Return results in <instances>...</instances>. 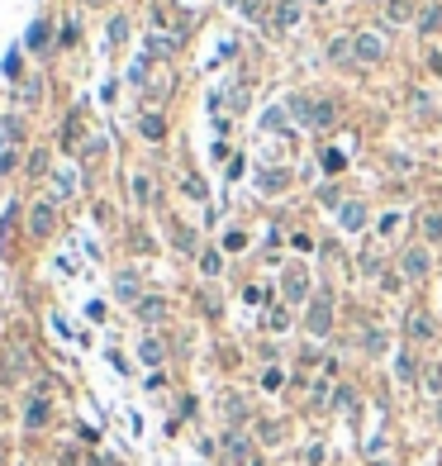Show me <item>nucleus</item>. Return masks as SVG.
I'll list each match as a JSON object with an SVG mask.
<instances>
[{
    "instance_id": "obj_4",
    "label": "nucleus",
    "mask_w": 442,
    "mask_h": 466,
    "mask_svg": "<svg viewBox=\"0 0 442 466\" xmlns=\"http://www.w3.org/2000/svg\"><path fill=\"white\" fill-rule=\"evenodd\" d=\"M224 462L229 466H257L252 462V442L243 433H224Z\"/></svg>"
},
{
    "instance_id": "obj_1",
    "label": "nucleus",
    "mask_w": 442,
    "mask_h": 466,
    "mask_svg": "<svg viewBox=\"0 0 442 466\" xmlns=\"http://www.w3.org/2000/svg\"><path fill=\"white\" fill-rule=\"evenodd\" d=\"M290 114L305 119L310 129H333V124H338V105H333V100H305V95H290Z\"/></svg>"
},
{
    "instance_id": "obj_12",
    "label": "nucleus",
    "mask_w": 442,
    "mask_h": 466,
    "mask_svg": "<svg viewBox=\"0 0 442 466\" xmlns=\"http://www.w3.org/2000/svg\"><path fill=\"white\" fill-rule=\"evenodd\" d=\"M409 338H414V343H423V338H433V319H428L423 309H414V314H409Z\"/></svg>"
},
{
    "instance_id": "obj_10",
    "label": "nucleus",
    "mask_w": 442,
    "mask_h": 466,
    "mask_svg": "<svg viewBox=\"0 0 442 466\" xmlns=\"http://www.w3.org/2000/svg\"><path fill=\"white\" fill-rule=\"evenodd\" d=\"M15 228H20V205H5V215H0V247H5V252H10Z\"/></svg>"
},
{
    "instance_id": "obj_19",
    "label": "nucleus",
    "mask_w": 442,
    "mask_h": 466,
    "mask_svg": "<svg viewBox=\"0 0 442 466\" xmlns=\"http://www.w3.org/2000/svg\"><path fill=\"white\" fill-rule=\"evenodd\" d=\"M24 424L29 428H43V424H48V400H33V405L24 410Z\"/></svg>"
},
{
    "instance_id": "obj_34",
    "label": "nucleus",
    "mask_w": 442,
    "mask_h": 466,
    "mask_svg": "<svg viewBox=\"0 0 442 466\" xmlns=\"http://www.w3.org/2000/svg\"><path fill=\"white\" fill-rule=\"evenodd\" d=\"M261 385H266V390H281V385H286V376H281V371H266V376H261Z\"/></svg>"
},
{
    "instance_id": "obj_22",
    "label": "nucleus",
    "mask_w": 442,
    "mask_h": 466,
    "mask_svg": "<svg viewBox=\"0 0 442 466\" xmlns=\"http://www.w3.org/2000/svg\"><path fill=\"white\" fill-rule=\"evenodd\" d=\"M286 181H290L286 171H266V176H261L257 186H261V191H266V195H271V191H286Z\"/></svg>"
},
{
    "instance_id": "obj_29",
    "label": "nucleus",
    "mask_w": 442,
    "mask_h": 466,
    "mask_svg": "<svg viewBox=\"0 0 442 466\" xmlns=\"http://www.w3.org/2000/svg\"><path fill=\"white\" fill-rule=\"evenodd\" d=\"M119 295L138 304V286H133V276H119Z\"/></svg>"
},
{
    "instance_id": "obj_38",
    "label": "nucleus",
    "mask_w": 442,
    "mask_h": 466,
    "mask_svg": "<svg viewBox=\"0 0 442 466\" xmlns=\"http://www.w3.org/2000/svg\"><path fill=\"white\" fill-rule=\"evenodd\" d=\"M176 243H181L185 252H190V247H195V233H190V228H176Z\"/></svg>"
},
{
    "instance_id": "obj_25",
    "label": "nucleus",
    "mask_w": 442,
    "mask_h": 466,
    "mask_svg": "<svg viewBox=\"0 0 442 466\" xmlns=\"http://www.w3.org/2000/svg\"><path fill=\"white\" fill-rule=\"evenodd\" d=\"M133 195H138V200H153V176L138 171V176H133Z\"/></svg>"
},
{
    "instance_id": "obj_39",
    "label": "nucleus",
    "mask_w": 442,
    "mask_h": 466,
    "mask_svg": "<svg viewBox=\"0 0 442 466\" xmlns=\"http://www.w3.org/2000/svg\"><path fill=\"white\" fill-rule=\"evenodd\" d=\"M91 5H105V0H91Z\"/></svg>"
},
{
    "instance_id": "obj_6",
    "label": "nucleus",
    "mask_w": 442,
    "mask_h": 466,
    "mask_svg": "<svg viewBox=\"0 0 442 466\" xmlns=\"http://www.w3.org/2000/svg\"><path fill=\"white\" fill-rule=\"evenodd\" d=\"M399 272L409 276V281H423V276H428V252H423V247H409L404 262H399Z\"/></svg>"
},
{
    "instance_id": "obj_20",
    "label": "nucleus",
    "mask_w": 442,
    "mask_h": 466,
    "mask_svg": "<svg viewBox=\"0 0 442 466\" xmlns=\"http://www.w3.org/2000/svg\"><path fill=\"white\" fill-rule=\"evenodd\" d=\"M20 376H24V352L10 348V357H5V381H20Z\"/></svg>"
},
{
    "instance_id": "obj_26",
    "label": "nucleus",
    "mask_w": 442,
    "mask_h": 466,
    "mask_svg": "<svg viewBox=\"0 0 442 466\" xmlns=\"http://www.w3.org/2000/svg\"><path fill=\"white\" fill-rule=\"evenodd\" d=\"M224 247H229V252H243V247H247V233H243V228H234V233L224 238Z\"/></svg>"
},
{
    "instance_id": "obj_23",
    "label": "nucleus",
    "mask_w": 442,
    "mask_h": 466,
    "mask_svg": "<svg viewBox=\"0 0 442 466\" xmlns=\"http://www.w3.org/2000/svg\"><path fill=\"white\" fill-rule=\"evenodd\" d=\"M24 171H29V176H43V171H48V153H43V148H38V153H29Z\"/></svg>"
},
{
    "instance_id": "obj_40",
    "label": "nucleus",
    "mask_w": 442,
    "mask_h": 466,
    "mask_svg": "<svg viewBox=\"0 0 442 466\" xmlns=\"http://www.w3.org/2000/svg\"><path fill=\"white\" fill-rule=\"evenodd\" d=\"M314 5H323V0H314Z\"/></svg>"
},
{
    "instance_id": "obj_9",
    "label": "nucleus",
    "mask_w": 442,
    "mask_h": 466,
    "mask_svg": "<svg viewBox=\"0 0 442 466\" xmlns=\"http://www.w3.org/2000/svg\"><path fill=\"white\" fill-rule=\"evenodd\" d=\"M138 309V319L143 324H157V319H167V300H157V295H143V300L133 304Z\"/></svg>"
},
{
    "instance_id": "obj_17",
    "label": "nucleus",
    "mask_w": 442,
    "mask_h": 466,
    "mask_svg": "<svg viewBox=\"0 0 442 466\" xmlns=\"http://www.w3.org/2000/svg\"><path fill=\"white\" fill-rule=\"evenodd\" d=\"M423 238H428V243H442V210H428V215H423Z\"/></svg>"
},
{
    "instance_id": "obj_35",
    "label": "nucleus",
    "mask_w": 442,
    "mask_h": 466,
    "mask_svg": "<svg viewBox=\"0 0 442 466\" xmlns=\"http://www.w3.org/2000/svg\"><path fill=\"white\" fill-rule=\"evenodd\" d=\"M257 433H261V442H281V428H276V424H261Z\"/></svg>"
},
{
    "instance_id": "obj_31",
    "label": "nucleus",
    "mask_w": 442,
    "mask_h": 466,
    "mask_svg": "<svg viewBox=\"0 0 442 466\" xmlns=\"http://www.w3.org/2000/svg\"><path fill=\"white\" fill-rule=\"evenodd\" d=\"M261 124H266V129H286V110H266Z\"/></svg>"
},
{
    "instance_id": "obj_8",
    "label": "nucleus",
    "mask_w": 442,
    "mask_h": 466,
    "mask_svg": "<svg viewBox=\"0 0 442 466\" xmlns=\"http://www.w3.org/2000/svg\"><path fill=\"white\" fill-rule=\"evenodd\" d=\"M310 295V276H305V267H290L286 272V300H305Z\"/></svg>"
},
{
    "instance_id": "obj_7",
    "label": "nucleus",
    "mask_w": 442,
    "mask_h": 466,
    "mask_svg": "<svg viewBox=\"0 0 442 466\" xmlns=\"http://www.w3.org/2000/svg\"><path fill=\"white\" fill-rule=\"evenodd\" d=\"M338 224L347 228V233H357V228H366V205H357V200H347L338 210Z\"/></svg>"
},
{
    "instance_id": "obj_21",
    "label": "nucleus",
    "mask_w": 442,
    "mask_h": 466,
    "mask_svg": "<svg viewBox=\"0 0 442 466\" xmlns=\"http://www.w3.org/2000/svg\"><path fill=\"white\" fill-rule=\"evenodd\" d=\"M138 357H143L148 366H157V362H162V343H157V338H143V343H138Z\"/></svg>"
},
{
    "instance_id": "obj_2",
    "label": "nucleus",
    "mask_w": 442,
    "mask_h": 466,
    "mask_svg": "<svg viewBox=\"0 0 442 466\" xmlns=\"http://www.w3.org/2000/svg\"><path fill=\"white\" fill-rule=\"evenodd\" d=\"M305 329H310V338H323V333L333 329V295L328 290H319L310 300V314H305Z\"/></svg>"
},
{
    "instance_id": "obj_36",
    "label": "nucleus",
    "mask_w": 442,
    "mask_h": 466,
    "mask_svg": "<svg viewBox=\"0 0 442 466\" xmlns=\"http://www.w3.org/2000/svg\"><path fill=\"white\" fill-rule=\"evenodd\" d=\"M381 348H386V338H381V333L371 329V333H366V352H381Z\"/></svg>"
},
{
    "instance_id": "obj_14",
    "label": "nucleus",
    "mask_w": 442,
    "mask_h": 466,
    "mask_svg": "<svg viewBox=\"0 0 442 466\" xmlns=\"http://www.w3.org/2000/svg\"><path fill=\"white\" fill-rule=\"evenodd\" d=\"M395 376L404 385H414V376H418V366H414V352H399L395 357Z\"/></svg>"
},
{
    "instance_id": "obj_32",
    "label": "nucleus",
    "mask_w": 442,
    "mask_h": 466,
    "mask_svg": "<svg viewBox=\"0 0 442 466\" xmlns=\"http://www.w3.org/2000/svg\"><path fill=\"white\" fill-rule=\"evenodd\" d=\"M399 224H404V219H399V215H395V210H390V215H386V219H381V233H386V238H390V233H395V228H399Z\"/></svg>"
},
{
    "instance_id": "obj_28",
    "label": "nucleus",
    "mask_w": 442,
    "mask_h": 466,
    "mask_svg": "<svg viewBox=\"0 0 442 466\" xmlns=\"http://www.w3.org/2000/svg\"><path fill=\"white\" fill-rule=\"evenodd\" d=\"M124 38H129V20H114L109 24V43H124Z\"/></svg>"
},
{
    "instance_id": "obj_24",
    "label": "nucleus",
    "mask_w": 442,
    "mask_h": 466,
    "mask_svg": "<svg viewBox=\"0 0 442 466\" xmlns=\"http://www.w3.org/2000/svg\"><path fill=\"white\" fill-rule=\"evenodd\" d=\"M418 24L423 29H442V5H428V10L418 15Z\"/></svg>"
},
{
    "instance_id": "obj_11",
    "label": "nucleus",
    "mask_w": 442,
    "mask_h": 466,
    "mask_svg": "<svg viewBox=\"0 0 442 466\" xmlns=\"http://www.w3.org/2000/svg\"><path fill=\"white\" fill-rule=\"evenodd\" d=\"M138 134L148 138V143H162V138H167V124H162L157 114H143V119H138Z\"/></svg>"
},
{
    "instance_id": "obj_3",
    "label": "nucleus",
    "mask_w": 442,
    "mask_h": 466,
    "mask_svg": "<svg viewBox=\"0 0 442 466\" xmlns=\"http://www.w3.org/2000/svg\"><path fill=\"white\" fill-rule=\"evenodd\" d=\"M52 228H57V210H52V200L29 205V233H33V238H48Z\"/></svg>"
},
{
    "instance_id": "obj_18",
    "label": "nucleus",
    "mask_w": 442,
    "mask_h": 466,
    "mask_svg": "<svg viewBox=\"0 0 442 466\" xmlns=\"http://www.w3.org/2000/svg\"><path fill=\"white\" fill-rule=\"evenodd\" d=\"M48 38H52V29H48V20H38V24L29 29V48H33V53H43V48H48Z\"/></svg>"
},
{
    "instance_id": "obj_15",
    "label": "nucleus",
    "mask_w": 442,
    "mask_h": 466,
    "mask_svg": "<svg viewBox=\"0 0 442 466\" xmlns=\"http://www.w3.org/2000/svg\"><path fill=\"white\" fill-rule=\"evenodd\" d=\"M276 24H281V29L300 24V5H295V0H281V5H276Z\"/></svg>"
},
{
    "instance_id": "obj_5",
    "label": "nucleus",
    "mask_w": 442,
    "mask_h": 466,
    "mask_svg": "<svg viewBox=\"0 0 442 466\" xmlns=\"http://www.w3.org/2000/svg\"><path fill=\"white\" fill-rule=\"evenodd\" d=\"M352 53L362 57V62H381V57H386V38H381V33H357V38H352Z\"/></svg>"
},
{
    "instance_id": "obj_27",
    "label": "nucleus",
    "mask_w": 442,
    "mask_h": 466,
    "mask_svg": "<svg viewBox=\"0 0 442 466\" xmlns=\"http://www.w3.org/2000/svg\"><path fill=\"white\" fill-rule=\"evenodd\" d=\"M10 166H15V143L5 138V143H0V171H10Z\"/></svg>"
},
{
    "instance_id": "obj_13",
    "label": "nucleus",
    "mask_w": 442,
    "mask_h": 466,
    "mask_svg": "<svg viewBox=\"0 0 442 466\" xmlns=\"http://www.w3.org/2000/svg\"><path fill=\"white\" fill-rule=\"evenodd\" d=\"M386 20H390V24H409V20H414V5H409V0H386Z\"/></svg>"
},
{
    "instance_id": "obj_16",
    "label": "nucleus",
    "mask_w": 442,
    "mask_h": 466,
    "mask_svg": "<svg viewBox=\"0 0 442 466\" xmlns=\"http://www.w3.org/2000/svg\"><path fill=\"white\" fill-rule=\"evenodd\" d=\"M423 390H428V395H442V362H428V366H423Z\"/></svg>"
},
{
    "instance_id": "obj_37",
    "label": "nucleus",
    "mask_w": 442,
    "mask_h": 466,
    "mask_svg": "<svg viewBox=\"0 0 442 466\" xmlns=\"http://www.w3.org/2000/svg\"><path fill=\"white\" fill-rule=\"evenodd\" d=\"M57 191L72 195V191H77V176H72V171H67V176H57Z\"/></svg>"
},
{
    "instance_id": "obj_33",
    "label": "nucleus",
    "mask_w": 442,
    "mask_h": 466,
    "mask_svg": "<svg viewBox=\"0 0 442 466\" xmlns=\"http://www.w3.org/2000/svg\"><path fill=\"white\" fill-rule=\"evenodd\" d=\"M271 329H276V333L290 329V314H286V309H276V314H271Z\"/></svg>"
},
{
    "instance_id": "obj_30",
    "label": "nucleus",
    "mask_w": 442,
    "mask_h": 466,
    "mask_svg": "<svg viewBox=\"0 0 442 466\" xmlns=\"http://www.w3.org/2000/svg\"><path fill=\"white\" fill-rule=\"evenodd\" d=\"M200 272H205V276H219V252H205V257H200Z\"/></svg>"
}]
</instances>
